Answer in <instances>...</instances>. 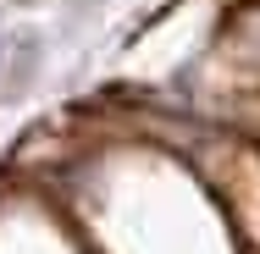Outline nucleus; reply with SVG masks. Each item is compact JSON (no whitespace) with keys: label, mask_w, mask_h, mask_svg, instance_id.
Returning <instances> with one entry per match:
<instances>
[{"label":"nucleus","mask_w":260,"mask_h":254,"mask_svg":"<svg viewBox=\"0 0 260 254\" xmlns=\"http://www.w3.org/2000/svg\"><path fill=\"white\" fill-rule=\"evenodd\" d=\"M39 61H45V33H34V28H17V33H6V55H0L6 94H22V89L34 83Z\"/></svg>","instance_id":"f257e3e1"}]
</instances>
